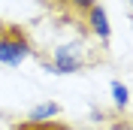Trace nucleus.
Segmentation results:
<instances>
[{
  "instance_id": "nucleus-1",
  "label": "nucleus",
  "mask_w": 133,
  "mask_h": 130,
  "mask_svg": "<svg viewBox=\"0 0 133 130\" xmlns=\"http://www.w3.org/2000/svg\"><path fill=\"white\" fill-rule=\"evenodd\" d=\"M33 55V46L18 27H6L0 33V64L6 67H21Z\"/></svg>"
},
{
  "instance_id": "nucleus-2",
  "label": "nucleus",
  "mask_w": 133,
  "mask_h": 130,
  "mask_svg": "<svg viewBox=\"0 0 133 130\" xmlns=\"http://www.w3.org/2000/svg\"><path fill=\"white\" fill-rule=\"evenodd\" d=\"M85 67V57H82V42H64L55 49L51 55V64H45V70L55 76H70V73H79Z\"/></svg>"
},
{
  "instance_id": "nucleus-3",
  "label": "nucleus",
  "mask_w": 133,
  "mask_h": 130,
  "mask_svg": "<svg viewBox=\"0 0 133 130\" xmlns=\"http://www.w3.org/2000/svg\"><path fill=\"white\" fill-rule=\"evenodd\" d=\"M85 21H88V30L97 36L103 46H109V40H112V24H109V15H106V9L100 6V3H94L88 12H85Z\"/></svg>"
},
{
  "instance_id": "nucleus-4",
  "label": "nucleus",
  "mask_w": 133,
  "mask_h": 130,
  "mask_svg": "<svg viewBox=\"0 0 133 130\" xmlns=\"http://www.w3.org/2000/svg\"><path fill=\"white\" fill-rule=\"evenodd\" d=\"M58 115H61V106L55 103V100H45V103L33 106L30 112H27V124H49V121H55Z\"/></svg>"
},
{
  "instance_id": "nucleus-5",
  "label": "nucleus",
  "mask_w": 133,
  "mask_h": 130,
  "mask_svg": "<svg viewBox=\"0 0 133 130\" xmlns=\"http://www.w3.org/2000/svg\"><path fill=\"white\" fill-rule=\"evenodd\" d=\"M109 91H112V103H115L118 109H127V103H130V91H127L124 82L112 79V82H109Z\"/></svg>"
},
{
  "instance_id": "nucleus-6",
  "label": "nucleus",
  "mask_w": 133,
  "mask_h": 130,
  "mask_svg": "<svg viewBox=\"0 0 133 130\" xmlns=\"http://www.w3.org/2000/svg\"><path fill=\"white\" fill-rule=\"evenodd\" d=\"M64 3H66L70 9H76V12H88V9L97 3V0H64Z\"/></svg>"
},
{
  "instance_id": "nucleus-7",
  "label": "nucleus",
  "mask_w": 133,
  "mask_h": 130,
  "mask_svg": "<svg viewBox=\"0 0 133 130\" xmlns=\"http://www.w3.org/2000/svg\"><path fill=\"white\" fill-rule=\"evenodd\" d=\"M55 130H73V127H55Z\"/></svg>"
},
{
  "instance_id": "nucleus-8",
  "label": "nucleus",
  "mask_w": 133,
  "mask_h": 130,
  "mask_svg": "<svg viewBox=\"0 0 133 130\" xmlns=\"http://www.w3.org/2000/svg\"><path fill=\"white\" fill-rule=\"evenodd\" d=\"M130 3H133V0H130Z\"/></svg>"
}]
</instances>
